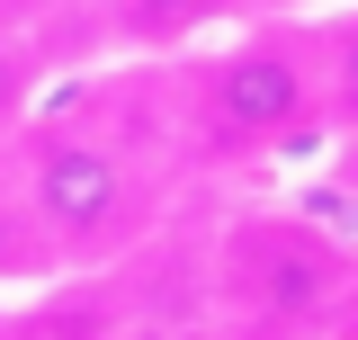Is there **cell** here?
I'll list each match as a JSON object with an SVG mask.
<instances>
[{"instance_id":"5b68a950","label":"cell","mask_w":358,"mask_h":340,"mask_svg":"<svg viewBox=\"0 0 358 340\" xmlns=\"http://www.w3.org/2000/svg\"><path fill=\"white\" fill-rule=\"evenodd\" d=\"M27 278H54V251H45V233H36V215H27V197H18L9 162H0V296L27 287Z\"/></svg>"},{"instance_id":"3957f363","label":"cell","mask_w":358,"mask_h":340,"mask_svg":"<svg viewBox=\"0 0 358 340\" xmlns=\"http://www.w3.org/2000/svg\"><path fill=\"white\" fill-rule=\"evenodd\" d=\"M358 296V251L313 215L251 206L215 242V304L242 340H322Z\"/></svg>"},{"instance_id":"277c9868","label":"cell","mask_w":358,"mask_h":340,"mask_svg":"<svg viewBox=\"0 0 358 340\" xmlns=\"http://www.w3.org/2000/svg\"><path fill=\"white\" fill-rule=\"evenodd\" d=\"M242 0H108V18H117V36L134 54H179V45H197L206 27H224Z\"/></svg>"},{"instance_id":"52a82bcc","label":"cell","mask_w":358,"mask_h":340,"mask_svg":"<svg viewBox=\"0 0 358 340\" xmlns=\"http://www.w3.org/2000/svg\"><path fill=\"white\" fill-rule=\"evenodd\" d=\"M36 81H45V72H36V45H27L9 18H0V143L27 126V108H36Z\"/></svg>"},{"instance_id":"ba28073f","label":"cell","mask_w":358,"mask_h":340,"mask_svg":"<svg viewBox=\"0 0 358 340\" xmlns=\"http://www.w3.org/2000/svg\"><path fill=\"white\" fill-rule=\"evenodd\" d=\"M242 9H260V18H296V9H313V0H242Z\"/></svg>"},{"instance_id":"6da1fadb","label":"cell","mask_w":358,"mask_h":340,"mask_svg":"<svg viewBox=\"0 0 358 340\" xmlns=\"http://www.w3.org/2000/svg\"><path fill=\"white\" fill-rule=\"evenodd\" d=\"M9 179L36 215L54 269H99L126 242H143V224L162 206L152 170L134 162L126 134L90 126V117H27L9 134Z\"/></svg>"},{"instance_id":"8992f818","label":"cell","mask_w":358,"mask_h":340,"mask_svg":"<svg viewBox=\"0 0 358 340\" xmlns=\"http://www.w3.org/2000/svg\"><path fill=\"white\" fill-rule=\"evenodd\" d=\"M313 45H322V108H331V126H358V0Z\"/></svg>"},{"instance_id":"7a4b0ae2","label":"cell","mask_w":358,"mask_h":340,"mask_svg":"<svg viewBox=\"0 0 358 340\" xmlns=\"http://www.w3.org/2000/svg\"><path fill=\"white\" fill-rule=\"evenodd\" d=\"M188 143L206 162H278L296 153L313 126H331L322 108V45L305 27H242V36L206 45L188 63Z\"/></svg>"}]
</instances>
